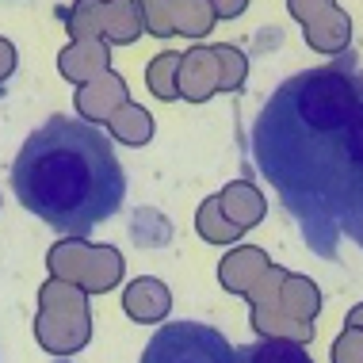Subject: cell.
Here are the masks:
<instances>
[{"label": "cell", "instance_id": "6da1fadb", "mask_svg": "<svg viewBox=\"0 0 363 363\" xmlns=\"http://www.w3.org/2000/svg\"><path fill=\"white\" fill-rule=\"evenodd\" d=\"M252 161L321 260L363 249V69L352 57L287 77L252 123Z\"/></svg>", "mask_w": 363, "mask_h": 363}, {"label": "cell", "instance_id": "7a4b0ae2", "mask_svg": "<svg viewBox=\"0 0 363 363\" xmlns=\"http://www.w3.org/2000/svg\"><path fill=\"white\" fill-rule=\"evenodd\" d=\"M12 191L27 214L46 222L54 233L84 238L119 214L126 172L104 130L69 115H54L19 145L12 161Z\"/></svg>", "mask_w": 363, "mask_h": 363}, {"label": "cell", "instance_id": "3957f363", "mask_svg": "<svg viewBox=\"0 0 363 363\" xmlns=\"http://www.w3.org/2000/svg\"><path fill=\"white\" fill-rule=\"evenodd\" d=\"M238 352L218 329L203 321H172L157 329L142 352V363H233Z\"/></svg>", "mask_w": 363, "mask_h": 363}, {"label": "cell", "instance_id": "277c9868", "mask_svg": "<svg viewBox=\"0 0 363 363\" xmlns=\"http://www.w3.org/2000/svg\"><path fill=\"white\" fill-rule=\"evenodd\" d=\"M233 363H313L310 352L298 345V340H252V345L238 348V359Z\"/></svg>", "mask_w": 363, "mask_h": 363}]
</instances>
